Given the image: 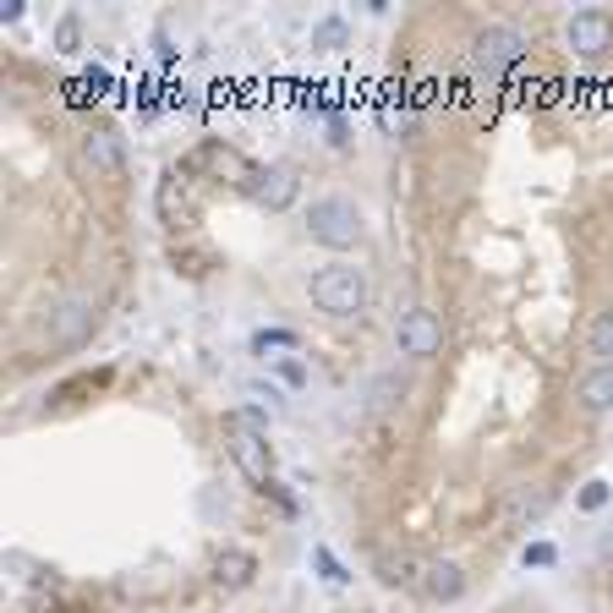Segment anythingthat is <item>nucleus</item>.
Segmentation results:
<instances>
[{"mask_svg":"<svg viewBox=\"0 0 613 613\" xmlns=\"http://www.w3.org/2000/svg\"><path fill=\"white\" fill-rule=\"evenodd\" d=\"M395 345H400V356H411V362L439 356V345H444V323H439V312H433V306H411V312H400V323H395Z\"/></svg>","mask_w":613,"mask_h":613,"instance_id":"20e7f679","label":"nucleus"},{"mask_svg":"<svg viewBox=\"0 0 613 613\" xmlns=\"http://www.w3.org/2000/svg\"><path fill=\"white\" fill-rule=\"evenodd\" d=\"M422 570H428V564H417L411 553H378V564H373V576H378L384 587H417Z\"/></svg>","mask_w":613,"mask_h":613,"instance_id":"ddd939ff","label":"nucleus"},{"mask_svg":"<svg viewBox=\"0 0 613 613\" xmlns=\"http://www.w3.org/2000/svg\"><path fill=\"white\" fill-rule=\"evenodd\" d=\"M241 192L258 203V208H269V214H280V208H291L297 203V170L291 164H247V181H241Z\"/></svg>","mask_w":613,"mask_h":613,"instance_id":"7ed1b4c3","label":"nucleus"},{"mask_svg":"<svg viewBox=\"0 0 613 613\" xmlns=\"http://www.w3.org/2000/svg\"><path fill=\"white\" fill-rule=\"evenodd\" d=\"M548 504H553V493L548 487H515L509 498H504V531H526V526H537L542 515H548Z\"/></svg>","mask_w":613,"mask_h":613,"instance_id":"1a4fd4ad","label":"nucleus"},{"mask_svg":"<svg viewBox=\"0 0 613 613\" xmlns=\"http://www.w3.org/2000/svg\"><path fill=\"white\" fill-rule=\"evenodd\" d=\"M312 302L323 306V312H334V318H356L362 306H367V275L356 269V264H329V269H318L312 275Z\"/></svg>","mask_w":613,"mask_h":613,"instance_id":"f03ea898","label":"nucleus"},{"mask_svg":"<svg viewBox=\"0 0 613 613\" xmlns=\"http://www.w3.org/2000/svg\"><path fill=\"white\" fill-rule=\"evenodd\" d=\"M88 329H94V306L83 302V297L55 306V340H83Z\"/></svg>","mask_w":613,"mask_h":613,"instance_id":"4468645a","label":"nucleus"},{"mask_svg":"<svg viewBox=\"0 0 613 613\" xmlns=\"http://www.w3.org/2000/svg\"><path fill=\"white\" fill-rule=\"evenodd\" d=\"M77 159H83V170H88L94 181H121V175H127V149H121V138L105 132V127H94V132L83 138Z\"/></svg>","mask_w":613,"mask_h":613,"instance_id":"39448f33","label":"nucleus"},{"mask_svg":"<svg viewBox=\"0 0 613 613\" xmlns=\"http://www.w3.org/2000/svg\"><path fill=\"white\" fill-rule=\"evenodd\" d=\"M252 576H258V559H252L247 548H225V553L214 559V581H219L225 592H241V587H252Z\"/></svg>","mask_w":613,"mask_h":613,"instance_id":"9b49d317","label":"nucleus"},{"mask_svg":"<svg viewBox=\"0 0 613 613\" xmlns=\"http://www.w3.org/2000/svg\"><path fill=\"white\" fill-rule=\"evenodd\" d=\"M564 39H570V50L576 55H609L613 50V17L603 11V6H592V11H576L570 17V28H564Z\"/></svg>","mask_w":613,"mask_h":613,"instance_id":"0eeeda50","label":"nucleus"},{"mask_svg":"<svg viewBox=\"0 0 613 613\" xmlns=\"http://www.w3.org/2000/svg\"><path fill=\"white\" fill-rule=\"evenodd\" d=\"M291 345H297L291 329H264V334L252 340V351H291Z\"/></svg>","mask_w":613,"mask_h":613,"instance_id":"6ab92c4d","label":"nucleus"},{"mask_svg":"<svg viewBox=\"0 0 613 613\" xmlns=\"http://www.w3.org/2000/svg\"><path fill=\"white\" fill-rule=\"evenodd\" d=\"M609 504V482H587L581 487V509H603Z\"/></svg>","mask_w":613,"mask_h":613,"instance_id":"4be33fe9","label":"nucleus"},{"mask_svg":"<svg viewBox=\"0 0 613 613\" xmlns=\"http://www.w3.org/2000/svg\"><path fill=\"white\" fill-rule=\"evenodd\" d=\"M306 236H312L318 247L351 252V247H362L367 225H362V208H356L351 197H312V208H306Z\"/></svg>","mask_w":613,"mask_h":613,"instance_id":"f257e3e1","label":"nucleus"},{"mask_svg":"<svg viewBox=\"0 0 613 613\" xmlns=\"http://www.w3.org/2000/svg\"><path fill=\"white\" fill-rule=\"evenodd\" d=\"M422 587H428L433 603H455V598H465V570L450 564V559H433V564L422 570Z\"/></svg>","mask_w":613,"mask_h":613,"instance_id":"f8f14e48","label":"nucleus"},{"mask_svg":"<svg viewBox=\"0 0 613 613\" xmlns=\"http://www.w3.org/2000/svg\"><path fill=\"white\" fill-rule=\"evenodd\" d=\"M520 559H526V564H537V570H548L559 553H553V542H526V553H520Z\"/></svg>","mask_w":613,"mask_h":613,"instance_id":"412c9836","label":"nucleus"},{"mask_svg":"<svg viewBox=\"0 0 613 613\" xmlns=\"http://www.w3.org/2000/svg\"><path fill=\"white\" fill-rule=\"evenodd\" d=\"M471 55H476V66H487V72H509V66H520L526 39H520L515 28H482V33L471 39Z\"/></svg>","mask_w":613,"mask_h":613,"instance_id":"423d86ee","label":"nucleus"},{"mask_svg":"<svg viewBox=\"0 0 613 613\" xmlns=\"http://www.w3.org/2000/svg\"><path fill=\"white\" fill-rule=\"evenodd\" d=\"M55 44H61V55H77V44H83V22H77V11H66V17H61Z\"/></svg>","mask_w":613,"mask_h":613,"instance_id":"f3484780","label":"nucleus"},{"mask_svg":"<svg viewBox=\"0 0 613 613\" xmlns=\"http://www.w3.org/2000/svg\"><path fill=\"white\" fill-rule=\"evenodd\" d=\"M384 127L406 138V127H411V110H406V99H389V105H384Z\"/></svg>","mask_w":613,"mask_h":613,"instance_id":"aec40b11","label":"nucleus"},{"mask_svg":"<svg viewBox=\"0 0 613 613\" xmlns=\"http://www.w3.org/2000/svg\"><path fill=\"white\" fill-rule=\"evenodd\" d=\"M587 356H592V367H613V306H603V312L592 318V329H587Z\"/></svg>","mask_w":613,"mask_h":613,"instance_id":"2eb2a0df","label":"nucleus"},{"mask_svg":"<svg viewBox=\"0 0 613 613\" xmlns=\"http://www.w3.org/2000/svg\"><path fill=\"white\" fill-rule=\"evenodd\" d=\"M576 400H581V411H587V417L613 411V367H587V373H581V384H576Z\"/></svg>","mask_w":613,"mask_h":613,"instance_id":"9d476101","label":"nucleus"},{"mask_svg":"<svg viewBox=\"0 0 613 613\" xmlns=\"http://www.w3.org/2000/svg\"><path fill=\"white\" fill-rule=\"evenodd\" d=\"M312 564L323 570V581H329V587H345V581H351V576H345V564H340L329 548H312Z\"/></svg>","mask_w":613,"mask_h":613,"instance_id":"a211bd4d","label":"nucleus"},{"mask_svg":"<svg viewBox=\"0 0 613 613\" xmlns=\"http://www.w3.org/2000/svg\"><path fill=\"white\" fill-rule=\"evenodd\" d=\"M230 455H236V465L247 471V482L275 487V482H269V476H275V465H269V444H264V433H258L252 422H230Z\"/></svg>","mask_w":613,"mask_h":613,"instance_id":"6e6552de","label":"nucleus"},{"mask_svg":"<svg viewBox=\"0 0 613 613\" xmlns=\"http://www.w3.org/2000/svg\"><path fill=\"white\" fill-rule=\"evenodd\" d=\"M312 44H318V50H340V44H345V17H323V22L312 28Z\"/></svg>","mask_w":613,"mask_h":613,"instance_id":"dca6fc26","label":"nucleus"}]
</instances>
